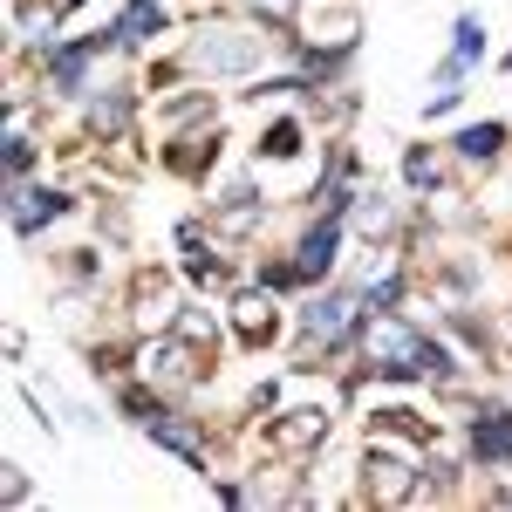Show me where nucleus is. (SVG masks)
I'll return each instance as SVG.
<instances>
[{
    "instance_id": "1",
    "label": "nucleus",
    "mask_w": 512,
    "mask_h": 512,
    "mask_svg": "<svg viewBox=\"0 0 512 512\" xmlns=\"http://www.w3.org/2000/svg\"><path fill=\"white\" fill-rule=\"evenodd\" d=\"M362 349H369V369H376V376H424V369H444V355H437L424 335H410L396 315L369 321Z\"/></svg>"
},
{
    "instance_id": "2",
    "label": "nucleus",
    "mask_w": 512,
    "mask_h": 512,
    "mask_svg": "<svg viewBox=\"0 0 512 512\" xmlns=\"http://www.w3.org/2000/svg\"><path fill=\"white\" fill-rule=\"evenodd\" d=\"M192 62L198 69H253V62H260V41L239 35V28H212V35H198Z\"/></svg>"
},
{
    "instance_id": "3",
    "label": "nucleus",
    "mask_w": 512,
    "mask_h": 512,
    "mask_svg": "<svg viewBox=\"0 0 512 512\" xmlns=\"http://www.w3.org/2000/svg\"><path fill=\"white\" fill-rule=\"evenodd\" d=\"M349 315H355V301H321V308H308V342H335L342 328H349Z\"/></svg>"
},
{
    "instance_id": "4",
    "label": "nucleus",
    "mask_w": 512,
    "mask_h": 512,
    "mask_svg": "<svg viewBox=\"0 0 512 512\" xmlns=\"http://www.w3.org/2000/svg\"><path fill=\"white\" fill-rule=\"evenodd\" d=\"M335 267V219H321L315 233H308V246H301V274L315 280V274H328Z\"/></svg>"
},
{
    "instance_id": "5",
    "label": "nucleus",
    "mask_w": 512,
    "mask_h": 512,
    "mask_svg": "<svg viewBox=\"0 0 512 512\" xmlns=\"http://www.w3.org/2000/svg\"><path fill=\"white\" fill-rule=\"evenodd\" d=\"M472 444H478V458H512V417H478Z\"/></svg>"
},
{
    "instance_id": "6",
    "label": "nucleus",
    "mask_w": 512,
    "mask_h": 512,
    "mask_svg": "<svg viewBox=\"0 0 512 512\" xmlns=\"http://www.w3.org/2000/svg\"><path fill=\"white\" fill-rule=\"evenodd\" d=\"M151 28H158V0H130L117 21V41H144Z\"/></svg>"
},
{
    "instance_id": "7",
    "label": "nucleus",
    "mask_w": 512,
    "mask_h": 512,
    "mask_svg": "<svg viewBox=\"0 0 512 512\" xmlns=\"http://www.w3.org/2000/svg\"><path fill=\"white\" fill-rule=\"evenodd\" d=\"M144 431H151V437H164L171 451H185V458H192V465H198V444H192V431H185V424H171L164 410H151V417H144Z\"/></svg>"
},
{
    "instance_id": "8",
    "label": "nucleus",
    "mask_w": 512,
    "mask_h": 512,
    "mask_svg": "<svg viewBox=\"0 0 512 512\" xmlns=\"http://www.w3.org/2000/svg\"><path fill=\"white\" fill-rule=\"evenodd\" d=\"M369 472H376V499H410V478L396 458H369Z\"/></svg>"
},
{
    "instance_id": "9",
    "label": "nucleus",
    "mask_w": 512,
    "mask_h": 512,
    "mask_svg": "<svg viewBox=\"0 0 512 512\" xmlns=\"http://www.w3.org/2000/svg\"><path fill=\"white\" fill-rule=\"evenodd\" d=\"M55 212H62V198H55V192H35V205H21V212H14V226H21V233H35L41 219H55Z\"/></svg>"
},
{
    "instance_id": "10",
    "label": "nucleus",
    "mask_w": 512,
    "mask_h": 512,
    "mask_svg": "<svg viewBox=\"0 0 512 512\" xmlns=\"http://www.w3.org/2000/svg\"><path fill=\"white\" fill-rule=\"evenodd\" d=\"M499 151V123H478V130H465V158H492Z\"/></svg>"
},
{
    "instance_id": "11",
    "label": "nucleus",
    "mask_w": 512,
    "mask_h": 512,
    "mask_svg": "<svg viewBox=\"0 0 512 512\" xmlns=\"http://www.w3.org/2000/svg\"><path fill=\"white\" fill-rule=\"evenodd\" d=\"M267 301H253V294H246V301H239V328H246V335H267Z\"/></svg>"
},
{
    "instance_id": "12",
    "label": "nucleus",
    "mask_w": 512,
    "mask_h": 512,
    "mask_svg": "<svg viewBox=\"0 0 512 512\" xmlns=\"http://www.w3.org/2000/svg\"><path fill=\"white\" fill-rule=\"evenodd\" d=\"M478 48H485V35H478V21H458V55H451V69H458V62H472Z\"/></svg>"
}]
</instances>
